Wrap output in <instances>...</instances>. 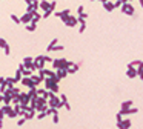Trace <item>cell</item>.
<instances>
[{"mask_svg":"<svg viewBox=\"0 0 143 129\" xmlns=\"http://www.w3.org/2000/svg\"><path fill=\"white\" fill-rule=\"evenodd\" d=\"M29 102H31V97L28 94H25V92H20L18 94V103H20V106H28Z\"/></svg>","mask_w":143,"mask_h":129,"instance_id":"obj_1","label":"cell"},{"mask_svg":"<svg viewBox=\"0 0 143 129\" xmlns=\"http://www.w3.org/2000/svg\"><path fill=\"white\" fill-rule=\"evenodd\" d=\"M134 11H136V9H134V6H132L131 3L126 2V3L122 5V12H125V14H128V15H134Z\"/></svg>","mask_w":143,"mask_h":129,"instance_id":"obj_2","label":"cell"},{"mask_svg":"<svg viewBox=\"0 0 143 129\" xmlns=\"http://www.w3.org/2000/svg\"><path fill=\"white\" fill-rule=\"evenodd\" d=\"M32 63H34V66L37 69H43V66H45V55H37Z\"/></svg>","mask_w":143,"mask_h":129,"instance_id":"obj_3","label":"cell"},{"mask_svg":"<svg viewBox=\"0 0 143 129\" xmlns=\"http://www.w3.org/2000/svg\"><path fill=\"white\" fill-rule=\"evenodd\" d=\"M55 15H57V17H60V18H62V20L65 22V20H66V18H68L69 15H71V9H63V11H57V12H55Z\"/></svg>","mask_w":143,"mask_h":129,"instance_id":"obj_4","label":"cell"},{"mask_svg":"<svg viewBox=\"0 0 143 129\" xmlns=\"http://www.w3.org/2000/svg\"><path fill=\"white\" fill-rule=\"evenodd\" d=\"M77 23H79V20H77V17H74V15H69V17L65 20V25H66V26H69V28L75 26Z\"/></svg>","mask_w":143,"mask_h":129,"instance_id":"obj_5","label":"cell"},{"mask_svg":"<svg viewBox=\"0 0 143 129\" xmlns=\"http://www.w3.org/2000/svg\"><path fill=\"white\" fill-rule=\"evenodd\" d=\"M20 83H22L23 86H26V88H35L34 83H32V80H31V77H22Z\"/></svg>","mask_w":143,"mask_h":129,"instance_id":"obj_6","label":"cell"},{"mask_svg":"<svg viewBox=\"0 0 143 129\" xmlns=\"http://www.w3.org/2000/svg\"><path fill=\"white\" fill-rule=\"evenodd\" d=\"M31 20H32V14H29V12H25V14L20 17V23H25V25L31 23Z\"/></svg>","mask_w":143,"mask_h":129,"instance_id":"obj_7","label":"cell"},{"mask_svg":"<svg viewBox=\"0 0 143 129\" xmlns=\"http://www.w3.org/2000/svg\"><path fill=\"white\" fill-rule=\"evenodd\" d=\"M117 126H119V129H128L129 126H131V120H129V118H126V120L117 122Z\"/></svg>","mask_w":143,"mask_h":129,"instance_id":"obj_8","label":"cell"},{"mask_svg":"<svg viewBox=\"0 0 143 129\" xmlns=\"http://www.w3.org/2000/svg\"><path fill=\"white\" fill-rule=\"evenodd\" d=\"M55 75H57V78H59V80H62V78H65V77L68 75V71H66V69H63V68H60V69H57Z\"/></svg>","mask_w":143,"mask_h":129,"instance_id":"obj_9","label":"cell"},{"mask_svg":"<svg viewBox=\"0 0 143 129\" xmlns=\"http://www.w3.org/2000/svg\"><path fill=\"white\" fill-rule=\"evenodd\" d=\"M31 80H32V83H34V86L37 88V85H39L40 82H43L45 78H43V77H40V75H35V74H32V75H31Z\"/></svg>","mask_w":143,"mask_h":129,"instance_id":"obj_10","label":"cell"},{"mask_svg":"<svg viewBox=\"0 0 143 129\" xmlns=\"http://www.w3.org/2000/svg\"><path fill=\"white\" fill-rule=\"evenodd\" d=\"M126 75H128L129 78H134V77H137V75H139V72H137V69H134V68H128Z\"/></svg>","mask_w":143,"mask_h":129,"instance_id":"obj_11","label":"cell"},{"mask_svg":"<svg viewBox=\"0 0 143 129\" xmlns=\"http://www.w3.org/2000/svg\"><path fill=\"white\" fill-rule=\"evenodd\" d=\"M39 8H42L43 11H48V9H49V2H48V0H42V2H39Z\"/></svg>","mask_w":143,"mask_h":129,"instance_id":"obj_12","label":"cell"},{"mask_svg":"<svg viewBox=\"0 0 143 129\" xmlns=\"http://www.w3.org/2000/svg\"><path fill=\"white\" fill-rule=\"evenodd\" d=\"M32 62H34V58H32V57H25L22 63L25 65V68H29V66L32 65Z\"/></svg>","mask_w":143,"mask_h":129,"instance_id":"obj_13","label":"cell"},{"mask_svg":"<svg viewBox=\"0 0 143 129\" xmlns=\"http://www.w3.org/2000/svg\"><path fill=\"white\" fill-rule=\"evenodd\" d=\"M14 85H15L14 77H6V86L8 88H14Z\"/></svg>","mask_w":143,"mask_h":129,"instance_id":"obj_14","label":"cell"},{"mask_svg":"<svg viewBox=\"0 0 143 129\" xmlns=\"http://www.w3.org/2000/svg\"><path fill=\"white\" fill-rule=\"evenodd\" d=\"M6 115H8L9 118H15V117L18 115V114H17V112H15V111H14L12 108H9V109H8V112H6Z\"/></svg>","mask_w":143,"mask_h":129,"instance_id":"obj_15","label":"cell"},{"mask_svg":"<svg viewBox=\"0 0 143 129\" xmlns=\"http://www.w3.org/2000/svg\"><path fill=\"white\" fill-rule=\"evenodd\" d=\"M103 5H105V9H106V11H112V9L116 8L114 3H111V2H106V3H103Z\"/></svg>","mask_w":143,"mask_h":129,"instance_id":"obj_16","label":"cell"},{"mask_svg":"<svg viewBox=\"0 0 143 129\" xmlns=\"http://www.w3.org/2000/svg\"><path fill=\"white\" fill-rule=\"evenodd\" d=\"M26 29H28L29 32H32V31L37 29V25H35V23H28V25H26Z\"/></svg>","mask_w":143,"mask_h":129,"instance_id":"obj_17","label":"cell"},{"mask_svg":"<svg viewBox=\"0 0 143 129\" xmlns=\"http://www.w3.org/2000/svg\"><path fill=\"white\" fill-rule=\"evenodd\" d=\"M22 77H23V75H22V72L17 69V71H15V74H14V80H15V83H17V82H20V80H22Z\"/></svg>","mask_w":143,"mask_h":129,"instance_id":"obj_18","label":"cell"},{"mask_svg":"<svg viewBox=\"0 0 143 129\" xmlns=\"http://www.w3.org/2000/svg\"><path fill=\"white\" fill-rule=\"evenodd\" d=\"M131 106H132V102H131V100H128V102H123V103H122V109H129Z\"/></svg>","mask_w":143,"mask_h":129,"instance_id":"obj_19","label":"cell"},{"mask_svg":"<svg viewBox=\"0 0 143 129\" xmlns=\"http://www.w3.org/2000/svg\"><path fill=\"white\" fill-rule=\"evenodd\" d=\"M57 42H59L57 38H54V40H51V43L48 45V48H46V49H48V51H52V48H54V46L57 45Z\"/></svg>","mask_w":143,"mask_h":129,"instance_id":"obj_20","label":"cell"},{"mask_svg":"<svg viewBox=\"0 0 143 129\" xmlns=\"http://www.w3.org/2000/svg\"><path fill=\"white\" fill-rule=\"evenodd\" d=\"M11 20H12V22H14V23H17V25H18V23H20V17H17V15H15V14H11Z\"/></svg>","mask_w":143,"mask_h":129,"instance_id":"obj_21","label":"cell"},{"mask_svg":"<svg viewBox=\"0 0 143 129\" xmlns=\"http://www.w3.org/2000/svg\"><path fill=\"white\" fill-rule=\"evenodd\" d=\"M6 46H9V45L6 43V40H5V38H0V48H3V49H5Z\"/></svg>","mask_w":143,"mask_h":129,"instance_id":"obj_22","label":"cell"},{"mask_svg":"<svg viewBox=\"0 0 143 129\" xmlns=\"http://www.w3.org/2000/svg\"><path fill=\"white\" fill-rule=\"evenodd\" d=\"M65 48H63V45H55L54 48H52V51H63Z\"/></svg>","mask_w":143,"mask_h":129,"instance_id":"obj_23","label":"cell"},{"mask_svg":"<svg viewBox=\"0 0 143 129\" xmlns=\"http://www.w3.org/2000/svg\"><path fill=\"white\" fill-rule=\"evenodd\" d=\"M60 100H62V103L65 105V103H68V97H66V94H62L60 95Z\"/></svg>","mask_w":143,"mask_h":129,"instance_id":"obj_24","label":"cell"},{"mask_svg":"<svg viewBox=\"0 0 143 129\" xmlns=\"http://www.w3.org/2000/svg\"><path fill=\"white\" fill-rule=\"evenodd\" d=\"M45 117H46V112H39V114H37V118H39V120H42V118H45Z\"/></svg>","mask_w":143,"mask_h":129,"instance_id":"obj_25","label":"cell"},{"mask_svg":"<svg viewBox=\"0 0 143 129\" xmlns=\"http://www.w3.org/2000/svg\"><path fill=\"white\" fill-rule=\"evenodd\" d=\"M52 122H54V123H59V114H54V115H52Z\"/></svg>","mask_w":143,"mask_h":129,"instance_id":"obj_26","label":"cell"},{"mask_svg":"<svg viewBox=\"0 0 143 129\" xmlns=\"http://www.w3.org/2000/svg\"><path fill=\"white\" fill-rule=\"evenodd\" d=\"M51 14H52V12H49V11H45V14H43L42 17H43V18H48V17L51 15Z\"/></svg>","mask_w":143,"mask_h":129,"instance_id":"obj_27","label":"cell"},{"mask_svg":"<svg viewBox=\"0 0 143 129\" xmlns=\"http://www.w3.org/2000/svg\"><path fill=\"white\" fill-rule=\"evenodd\" d=\"M85 29H86V23H82V25H80V29H79V31H80V32H83Z\"/></svg>","mask_w":143,"mask_h":129,"instance_id":"obj_28","label":"cell"},{"mask_svg":"<svg viewBox=\"0 0 143 129\" xmlns=\"http://www.w3.org/2000/svg\"><path fill=\"white\" fill-rule=\"evenodd\" d=\"M25 122H26V118H25V117H23V118H20V120H18V122H17V125H18V126H22V125H23V123H25Z\"/></svg>","mask_w":143,"mask_h":129,"instance_id":"obj_29","label":"cell"},{"mask_svg":"<svg viewBox=\"0 0 143 129\" xmlns=\"http://www.w3.org/2000/svg\"><path fill=\"white\" fill-rule=\"evenodd\" d=\"M2 85H6V77H0V86Z\"/></svg>","mask_w":143,"mask_h":129,"instance_id":"obj_30","label":"cell"},{"mask_svg":"<svg viewBox=\"0 0 143 129\" xmlns=\"http://www.w3.org/2000/svg\"><path fill=\"white\" fill-rule=\"evenodd\" d=\"M77 12H79V14L85 12V8H83V6H79V8H77Z\"/></svg>","mask_w":143,"mask_h":129,"instance_id":"obj_31","label":"cell"},{"mask_svg":"<svg viewBox=\"0 0 143 129\" xmlns=\"http://www.w3.org/2000/svg\"><path fill=\"white\" fill-rule=\"evenodd\" d=\"M5 54H6V55H9V54H11V48H9V46H6V48H5Z\"/></svg>","mask_w":143,"mask_h":129,"instance_id":"obj_32","label":"cell"},{"mask_svg":"<svg viewBox=\"0 0 143 129\" xmlns=\"http://www.w3.org/2000/svg\"><path fill=\"white\" fill-rule=\"evenodd\" d=\"M48 62H49V63H52V58H51V57H48V55H45V63H48Z\"/></svg>","mask_w":143,"mask_h":129,"instance_id":"obj_33","label":"cell"},{"mask_svg":"<svg viewBox=\"0 0 143 129\" xmlns=\"http://www.w3.org/2000/svg\"><path fill=\"white\" fill-rule=\"evenodd\" d=\"M34 2H35V0H25L26 5H31V3H34Z\"/></svg>","mask_w":143,"mask_h":129,"instance_id":"obj_34","label":"cell"},{"mask_svg":"<svg viewBox=\"0 0 143 129\" xmlns=\"http://www.w3.org/2000/svg\"><path fill=\"white\" fill-rule=\"evenodd\" d=\"M3 102V94H0V103Z\"/></svg>","mask_w":143,"mask_h":129,"instance_id":"obj_35","label":"cell"},{"mask_svg":"<svg viewBox=\"0 0 143 129\" xmlns=\"http://www.w3.org/2000/svg\"><path fill=\"white\" fill-rule=\"evenodd\" d=\"M120 2H122V3H126V2H128V0H120Z\"/></svg>","mask_w":143,"mask_h":129,"instance_id":"obj_36","label":"cell"},{"mask_svg":"<svg viewBox=\"0 0 143 129\" xmlns=\"http://www.w3.org/2000/svg\"><path fill=\"white\" fill-rule=\"evenodd\" d=\"M2 128H3V123H0V129H2Z\"/></svg>","mask_w":143,"mask_h":129,"instance_id":"obj_37","label":"cell"},{"mask_svg":"<svg viewBox=\"0 0 143 129\" xmlns=\"http://www.w3.org/2000/svg\"><path fill=\"white\" fill-rule=\"evenodd\" d=\"M0 123H2V118H0Z\"/></svg>","mask_w":143,"mask_h":129,"instance_id":"obj_38","label":"cell"}]
</instances>
